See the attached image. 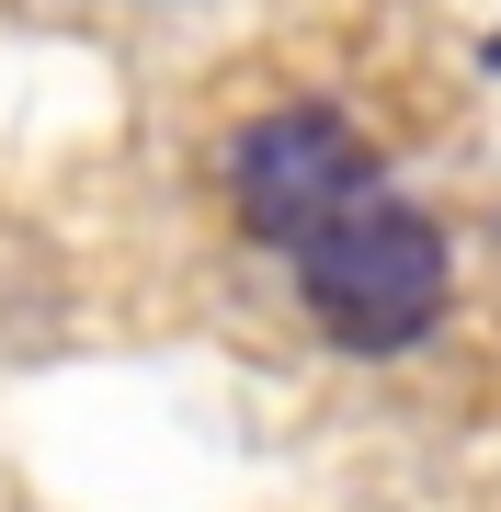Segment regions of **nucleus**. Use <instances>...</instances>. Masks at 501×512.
Masks as SVG:
<instances>
[{"label": "nucleus", "instance_id": "1", "mask_svg": "<svg viewBox=\"0 0 501 512\" xmlns=\"http://www.w3.org/2000/svg\"><path fill=\"white\" fill-rule=\"evenodd\" d=\"M297 296H308V319L331 330L342 353L388 365V353H410L433 319H445V296H456L445 228H433L422 205H388V194H376V205H353L331 239L297 251Z\"/></svg>", "mask_w": 501, "mask_h": 512}, {"label": "nucleus", "instance_id": "2", "mask_svg": "<svg viewBox=\"0 0 501 512\" xmlns=\"http://www.w3.org/2000/svg\"><path fill=\"white\" fill-rule=\"evenodd\" d=\"M228 205H240L251 239L274 251H308L331 239L353 205H376V148L342 103H274L262 126H240L228 148Z\"/></svg>", "mask_w": 501, "mask_h": 512}, {"label": "nucleus", "instance_id": "3", "mask_svg": "<svg viewBox=\"0 0 501 512\" xmlns=\"http://www.w3.org/2000/svg\"><path fill=\"white\" fill-rule=\"evenodd\" d=\"M479 57H490V69H501V35H490V46H479Z\"/></svg>", "mask_w": 501, "mask_h": 512}]
</instances>
